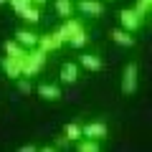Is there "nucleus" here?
Segmentation results:
<instances>
[{
  "label": "nucleus",
  "mask_w": 152,
  "mask_h": 152,
  "mask_svg": "<svg viewBox=\"0 0 152 152\" xmlns=\"http://www.w3.org/2000/svg\"><path fill=\"white\" fill-rule=\"evenodd\" d=\"M107 134H109V129H107L104 122H89V124L81 127V137H89V140H99L102 142Z\"/></svg>",
  "instance_id": "obj_3"
},
{
  "label": "nucleus",
  "mask_w": 152,
  "mask_h": 152,
  "mask_svg": "<svg viewBox=\"0 0 152 152\" xmlns=\"http://www.w3.org/2000/svg\"><path fill=\"white\" fill-rule=\"evenodd\" d=\"M79 13L81 15H91V18H99L104 15V5H102V0H79Z\"/></svg>",
  "instance_id": "obj_5"
},
{
  "label": "nucleus",
  "mask_w": 152,
  "mask_h": 152,
  "mask_svg": "<svg viewBox=\"0 0 152 152\" xmlns=\"http://www.w3.org/2000/svg\"><path fill=\"white\" fill-rule=\"evenodd\" d=\"M122 91L134 94L137 91V64H127L124 76H122Z\"/></svg>",
  "instance_id": "obj_4"
},
{
  "label": "nucleus",
  "mask_w": 152,
  "mask_h": 152,
  "mask_svg": "<svg viewBox=\"0 0 152 152\" xmlns=\"http://www.w3.org/2000/svg\"><path fill=\"white\" fill-rule=\"evenodd\" d=\"M8 3H10V8H13L15 13H18V15H20V13L26 10L28 5H31V0H8Z\"/></svg>",
  "instance_id": "obj_19"
},
{
  "label": "nucleus",
  "mask_w": 152,
  "mask_h": 152,
  "mask_svg": "<svg viewBox=\"0 0 152 152\" xmlns=\"http://www.w3.org/2000/svg\"><path fill=\"white\" fill-rule=\"evenodd\" d=\"M76 79H79V66L76 64H64V69H61V81L64 84H74Z\"/></svg>",
  "instance_id": "obj_10"
},
{
  "label": "nucleus",
  "mask_w": 152,
  "mask_h": 152,
  "mask_svg": "<svg viewBox=\"0 0 152 152\" xmlns=\"http://www.w3.org/2000/svg\"><path fill=\"white\" fill-rule=\"evenodd\" d=\"M134 10L140 13V15H150V10H152V0H137V3H134Z\"/></svg>",
  "instance_id": "obj_18"
},
{
  "label": "nucleus",
  "mask_w": 152,
  "mask_h": 152,
  "mask_svg": "<svg viewBox=\"0 0 152 152\" xmlns=\"http://www.w3.org/2000/svg\"><path fill=\"white\" fill-rule=\"evenodd\" d=\"M53 8H56V13H58L61 18H71V13H74V3H71V0H56Z\"/></svg>",
  "instance_id": "obj_13"
},
{
  "label": "nucleus",
  "mask_w": 152,
  "mask_h": 152,
  "mask_svg": "<svg viewBox=\"0 0 152 152\" xmlns=\"http://www.w3.org/2000/svg\"><path fill=\"white\" fill-rule=\"evenodd\" d=\"M3 3H8V0H0V5H3Z\"/></svg>",
  "instance_id": "obj_24"
},
{
  "label": "nucleus",
  "mask_w": 152,
  "mask_h": 152,
  "mask_svg": "<svg viewBox=\"0 0 152 152\" xmlns=\"http://www.w3.org/2000/svg\"><path fill=\"white\" fill-rule=\"evenodd\" d=\"M20 64H23V58L5 56V58H3V71H5L10 79H18V76H20Z\"/></svg>",
  "instance_id": "obj_7"
},
{
  "label": "nucleus",
  "mask_w": 152,
  "mask_h": 152,
  "mask_svg": "<svg viewBox=\"0 0 152 152\" xmlns=\"http://www.w3.org/2000/svg\"><path fill=\"white\" fill-rule=\"evenodd\" d=\"M79 145H76V150L79 152H99L102 150V142L99 140H89V137H81V140H76Z\"/></svg>",
  "instance_id": "obj_11"
},
{
  "label": "nucleus",
  "mask_w": 152,
  "mask_h": 152,
  "mask_svg": "<svg viewBox=\"0 0 152 152\" xmlns=\"http://www.w3.org/2000/svg\"><path fill=\"white\" fill-rule=\"evenodd\" d=\"M64 137H66L69 142H76V140H81V124H76V122L66 124V129H64Z\"/></svg>",
  "instance_id": "obj_16"
},
{
  "label": "nucleus",
  "mask_w": 152,
  "mask_h": 152,
  "mask_svg": "<svg viewBox=\"0 0 152 152\" xmlns=\"http://www.w3.org/2000/svg\"><path fill=\"white\" fill-rule=\"evenodd\" d=\"M81 66L84 69H89V71H102V58L99 56H94V53H84L81 56Z\"/></svg>",
  "instance_id": "obj_12"
},
{
  "label": "nucleus",
  "mask_w": 152,
  "mask_h": 152,
  "mask_svg": "<svg viewBox=\"0 0 152 152\" xmlns=\"http://www.w3.org/2000/svg\"><path fill=\"white\" fill-rule=\"evenodd\" d=\"M5 56H13V58H23V56H26V48H23L18 41H8V43H5Z\"/></svg>",
  "instance_id": "obj_15"
},
{
  "label": "nucleus",
  "mask_w": 152,
  "mask_h": 152,
  "mask_svg": "<svg viewBox=\"0 0 152 152\" xmlns=\"http://www.w3.org/2000/svg\"><path fill=\"white\" fill-rule=\"evenodd\" d=\"M46 58H48V53H46L43 48H31L26 51V56H23V64H20V76H26V79H31V76H36L38 71L46 66Z\"/></svg>",
  "instance_id": "obj_1"
},
{
  "label": "nucleus",
  "mask_w": 152,
  "mask_h": 152,
  "mask_svg": "<svg viewBox=\"0 0 152 152\" xmlns=\"http://www.w3.org/2000/svg\"><path fill=\"white\" fill-rule=\"evenodd\" d=\"M20 18H23V20H28V23H38V20H41V8L31 3V5L20 13Z\"/></svg>",
  "instance_id": "obj_14"
},
{
  "label": "nucleus",
  "mask_w": 152,
  "mask_h": 152,
  "mask_svg": "<svg viewBox=\"0 0 152 152\" xmlns=\"http://www.w3.org/2000/svg\"><path fill=\"white\" fill-rule=\"evenodd\" d=\"M109 36H112L114 43H119V46H134V36L129 31H124V28H114Z\"/></svg>",
  "instance_id": "obj_8"
},
{
  "label": "nucleus",
  "mask_w": 152,
  "mask_h": 152,
  "mask_svg": "<svg viewBox=\"0 0 152 152\" xmlns=\"http://www.w3.org/2000/svg\"><path fill=\"white\" fill-rule=\"evenodd\" d=\"M36 150H38L36 145H23V147H20V152H36Z\"/></svg>",
  "instance_id": "obj_21"
},
{
  "label": "nucleus",
  "mask_w": 152,
  "mask_h": 152,
  "mask_svg": "<svg viewBox=\"0 0 152 152\" xmlns=\"http://www.w3.org/2000/svg\"><path fill=\"white\" fill-rule=\"evenodd\" d=\"M31 3H33V5H38V8H41V5H46V0H31Z\"/></svg>",
  "instance_id": "obj_23"
},
{
  "label": "nucleus",
  "mask_w": 152,
  "mask_h": 152,
  "mask_svg": "<svg viewBox=\"0 0 152 152\" xmlns=\"http://www.w3.org/2000/svg\"><path fill=\"white\" fill-rule=\"evenodd\" d=\"M117 18H119L122 28L129 31V33L140 31V28H142V20H145V15H140L134 8H124V10H119V13H117Z\"/></svg>",
  "instance_id": "obj_2"
},
{
  "label": "nucleus",
  "mask_w": 152,
  "mask_h": 152,
  "mask_svg": "<svg viewBox=\"0 0 152 152\" xmlns=\"http://www.w3.org/2000/svg\"><path fill=\"white\" fill-rule=\"evenodd\" d=\"M86 41H89V38H86V31L81 28V31H76L74 36L69 38V46H74V48H81V46H86Z\"/></svg>",
  "instance_id": "obj_17"
},
{
  "label": "nucleus",
  "mask_w": 152,
  "mask_h": 152,
  "mask_svg": "<svg viewBox=\"0 0 152 152\" xmlns=\"http://www.w3.org/2000/svg\"><path fill=\"white\" fill-rule=\"evenodd\" d=\"M69 145V140H66V137H58V140H56V147H66Z\"/></svg>",
  "instance_id": "obj_22"
},
{
  "label": "nucleus",
  "mask_w": 152,
  "mask_h": 152,
  "mask_svg": "<svg viewBox=\"0 0 152 152\" xmlns=\"http://www.w3.org/2000/svg\"><path fill=\"white\" fill-rule=\"evenodd\" d=\"M36 91H38V96L46 99V102H58L61 99V89L56 86V84H41Z\"/></svg>",
  "instance_id": "obj_6"
},
{
  "label": "nucleus",
  "mask_w": 152,
  "mask_h": 152,
  "mask_svg": "<svg viewBox=\"0 0 152 152\" xmlns=\"http://www.w3.org/2000/svg\"><path fill=\"white\" fill-rule=\"evenodd\" d=\"M15 41L23 46V48H36V46H38V36L33 31H18L15 33Z\"/></svg>",
  "instance_id": "obj_9"
},
{
  "label": "nucleus",
  "mask_w": 152,
  "mask_h": 152,
  "mask_svg": "<svg viewBox=\"0 0 152 152\" xmlns=\"http://www.w3.org/2000/svg\"><path fill=\"white\" fill-rule=\"evenodd\" d=\"M18 91H20V94H31V91H33V84L28 81L26 76H23V79L18 76Z\"/></svg>",
  "instance_id": "obj_20"
}]
</instances>
